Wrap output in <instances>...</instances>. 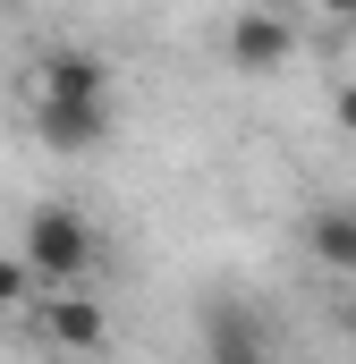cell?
I'll use <instances>...</instances> for the list:
<instances>
[{
    "label": "cell",
    "instance_id": "cell-6",
    "mask_svg": "<svg viewBox=\"0 0 356 364\" xmlns=\"http://www.w3.org/2000/svg\"><path fill=\"white\" fill-rule=\"evenodd\" d=\"M34 93H51V102H110V60L85 51V43H51L34 60Z\"/></svg>",
    "mask_w": 356,
    "mask_h": 364
},
{
    "label": "cell",
    "instance_id": "cell-11",
    "mask_svg": "<svg viewBox=\"0 0 356 364\" xmlns=\"http://www.w3.org/2000/svg\"><path fill=\"white\" fill-rule=\"evenodd\" d=\"M340 331H348V339H356V296H348V305H340Z\"/></svg>",
    "mask_w": 356,
    "mask_h": 364
},
{
    "label": "cell",
    "instance_id": "cell-10",
    "mask_svg": "<svg viewBox=\"0 0 356 364\" xmlns=\"http://www.w3.org/2000/svg\"><path fill=\"white\" fill-rule=\"evenodd\" d=\"M323 17H340V26H356V0H314Z\"/></svg>",
    "mask_w": 356,
    "mask_h": 364
},
{
    "label": "cell",
    "instance_id": "cell-12",
    "mask_svg": "<svg viewBox=\"0 0 356 364\" xmlns=\"http://www.w3.org/2000/svg\"><path fill=\"white\" fill-rule=\"evenodd\" d=\"M255 9H271V0H255Z\"/></svg>",
    "mask_w": 356,
    "mask_h": 364
},
{
    "label": "cell",
    "instance_id": "cell-7",
    "mask_svg": "<svg viewBox=\"0 0 356 364\" xmlns=\"http://www.w3.org/2000/svg\"><path fill=\"white\" fill-rule=\"evenodd\" d=\"M305 255L323 272H356V203H314L305 220Z\"/></svg>",
    "mask_w": 356,
    "mask_h": 364
},
{
    "label": "cell",
    "instance_id": "cell-4",
    "mask_svg": "<svg viewBox=\"0 0 356 364\" xmlns=\"http://www.w3.org/2000/svg\"><path fill=\"white\" fill-rule=\"evenodd\" d=\"M288 60H297V26H288L280 9H255V0H246V9L229 17V68H238V77H280Z\"/></svg>",
    "mask_w": 356,
    "mask_h": 364
},
{
    "label": "cell",
    "instance_id": "cell-2",
    "mask_svg": "<svg viewBox=\"0 0 356 364\" xmlns=\"http://www.w3.org/2000/svg\"><path fill=\"white\" fill-rule=\"evenodd\" d=\"M195 331H204V364H280L271 356V322L246 296H204Z\"/></svg>",
    "mask_w": 356,
    "mask_h": 364
},
{
    "label": "cell",
    "instance_id": "cell-9",
    "mask_svg": "<svg viewBox=\"0 0 356 364\" xmlns=\"http://www.w3.org/2000/svg\"><path fill=\"white\" fill-rule=\"evenodd\" d=\"M331 110H340V127L356 136V85H340V102H331Z\"/></svg>",
    "mask_w": 356,
    "mask_h": 364
},
{
    "label": "cell",
    "instance_id": "cell-5",
    "mask_svg": "<svg viewBox=\"0 0 356 364\" xmlns=\"http://www.w3.org/2000/svg\"><path fill=\"white\" fill-rule=\"evenodd\" d=\"M34 314H43V339H51V348H68V356H93V348L110 339V305L85 296V288H43V296H34Z\"/></svg>",
    "mask_w": 356,
    "mask_h": 364
},
{
    "label": "cell",
    "instance_id": "cell-1",
    "mask_svg": "<svg viewBox=\"0 0 356 364\" xmlns=\"http://www.w3.org/2000/svg\"><path fill=\"white\" fill-rule=\"evenodd\" d=\"M43 288H85L102 272V237H93V220L77 203H34L26 212V246H17Z\"/></svg>",
    "mask_w": 356,
    "mask_h": 364
},
{
    "label": "cell",
    "instance_id": "cell-3",
    "mask_svg": "<svg viewBox=\"0 0 356 364\" xmlns=\"http://www.w3.org/2000/svg\"><path fill=\"white\" fill-rule=\"evenodd\" d=\"M34 136H43L51 153L85 161V153H102V144L119 136V110H110V102H51V93H34Z\"/></svg>",
    "mask_w": 356,
    "mask_h": 364
},
{
    "label": "cell",
    "instance_id": "cell-8",
    "mask_svg": "<svg viewBox=\"0 0 356 364\" xmlns=\"http://www.w3.org/2000/svg\"><path fill=\"white\" fill-rule=\"evenodd\" d=\"M26 296H43L34 263H26V255H0V314H9V305H26Z\"/></svg>",
    "mask_w": 356,
    "mask_h": 364
}]
</instances>
